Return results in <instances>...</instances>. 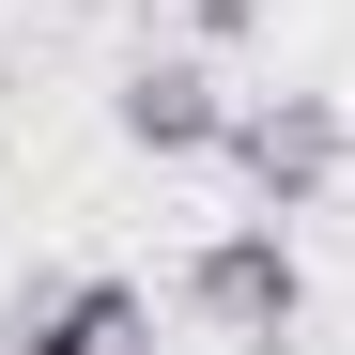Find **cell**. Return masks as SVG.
I'll return each instance as SVG.
<instances>
[{
	"mask_svg": "<svg viewBox=\"0 0 355 355\" xmlns=\"http://www.w3.org/2000/svg\"><path fill=\"white\" fill-rule=\"evenodd\" d=\"M170 293H186V324H201V340H232V355L293 340V324H309V263H293V216H232V232H201Z\"/></svg>",
	"mask_w": 355,
	"mask_h": 355,
	"instance_id": "cell-1",
	"label": "cell"
},
{
	"mask_svg": "<svg viewBox=\"0 0 355 355\" xmlns=\"http://www.w3.org/2000/svg\"><path fill=\"white\" fill-rule=\"evenodd\" d=\"M216 155L248 170V201H263V216H309L340 170H355V124H340V93H248Z\"/></svg>",
	"mask_w": 355,
	"mask_h": 355,
	"instance_id": "cell-2",
	"label": "cell"
},
{
	"mask_svg": "<svg viewBox=\"0 0 355 355\" xmlns=\"http://www.w3.org/2000/svg\"><path fill=\"white\" fill-rule=\"evenodd\" d=\"M0 355H155V293L108 278V263H46L0 309Z\"/></svg>",
	"mask_w": 355,
	"mask_h": 355,
	"instance_id": "cell-3",
	"label": "cell"
},
{
	"mask_svg": "<svg viewBox=\"0 0 355 355\" xmlns=\"http://www.w3.org/2000/svg\"><path fill=\"white\" fill-rule=\"evenodd\" d=\"M108 124H124V155L186 170V155H216V139H232V93H216L201 62H124V93H108Z\"/></svg>",
	"mask_w": 355,
	"mask_h": 355,
	"instance_id": "cell-4",
	"label": "cell"
},
{
	"mask_svg": "<svg viewBox=\"0 0 355 355\" xmlns=\"http://www.w3.org/2000/svg\"><path fill=\"white\" fill-rule=\"evenodd\" d=\"M201 31H248V0H201Z\"/></svg>",
	"mask_w": 355,
	"mask_h": 355,
	"instance_id": "cell-5",
	"label": "cell"
}]
</instances>
